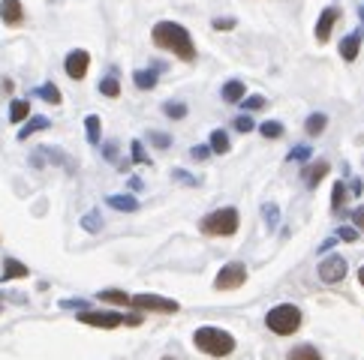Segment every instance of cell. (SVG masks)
<instances>
[{
	"instance_id": "cell-1",
	"label": "cell",
	"mask_w": 364,
	"mask_h": 360,
	"mask_svg": "<svg viewBox=\"0 0 364 360\" xmlns=\"http://www.w3.org/2000/svg\"><path fill=\"white\" fill-rule=\"evenodd\" d=\"M150 43H154L157 48H162V51H169V55H175L184 63H193L199 57L190 30L178 21H157L154 30H150Z\"/></svg>"
},
{
	"instance_id": "cell-2",
	"label": "cell",
	"mask_w": 364,
	"mask_h": 360,
	"mask_svg": "<svg viewBox=\"0 0 364 360\" xmlns=\"http://www.w3.org/2000/svg\"><path fill=\"white\" fill-rule=\"evenodd\" d=\"M193 345L208 357H229L235 351V337L229 330H223V327L205 325V327H199L193 333Z\"/></svg>"
},
{
	"instance_id": "cell-3",
	"label": "cell",
	"mask_w": 364,
	"mask_h": 360,
	"mask_svg": "<svg viewBox=\"0 0 364 360\" xmlns=\"http://www.w3.org/2000/svg\"><path fill=\"white\" fill-rule=\"evenodd\" d=\"M238 228H241V216H238V208H217L211 210L208 216L199 220V231L208 237H232L238 235Z\"/></svg>"
},
{
	"instance_id": "cell-4",
	"label": "cell",
	"mask_w": 364,
	"mask_h": 360,
	"mask_svg": "<svg viewBox=\"0 0 364 360\" xmlns=\"http://www.w3.org/2000/svg\"><path fill=\"white\" fill-rule=\"evenodd\" d=\"M301 321H304V315H301V310L295 303H280V306H274V310H268L265 327L271 333H277V337H292V333L301 327Z\"/></svg>"
},
{
	"instance_id": "cell-5",
	"label": "cell",
	"mask_w": 364,
	"mask_h": 360,
	"mask_svg": "<svg viewBox=\"0 0 364 360\" xmlns=\"http://www.w3.org/2000/svg\"><path fill=\"white\" fill-rule=\"evenodd\" d=\"M130 310L136 313H160V315H172L181 310L178 300H169V298H160V294H133L130 298Z\"/></svg>"
},
{
	"instance_id": "cell-6",
	"label": "cell",
	"mask_w": 364,
	"mask_h": 360,
	"mask_svg": "<svg viewBox=\"0 0 364 360\" xmlns=\"http://www.w3.org/2000/svg\"><path fill=\"white\" fill-rule=\"evenodd\" d=\"M316 274H319V279L325 282V286H337V282H343L346 279V274H349V261L343 259V255H325V259L319 261V267H316Z\"/></svg>"
},
{
	"instance_id": "cell-7",
	"label": "cell",
	"mask_w": 364,
	"mask_h": 360,
	"mask_svg": "<svg viewBox=\"0 0 364 360\" xmlns=\"http://www.w3.org/2000/svg\"><path fill=\"white\" fill-rule=\"evenodd\" d=\"M247 282V264L244 261H229L226 267H220V274L214 279V288L217 291H235Z\"/></svg>"
},
{
	"instance_id": "cell-8",
	"label": "cell",
	"mask_w": 364,
	"mask_h": 360,
	"mask_svg": "<svg viewBox=\"0 0 364 360\" xmlns=\"http://www.w3.org/2000/svg\"><path fill=\"white\" fill-rule=\"evenodd\" d=\"M64 72L70 75L72 81H82L87 72H91V51L84 48H72L70 55L64 57Z\"/></svg>"
},
{
	"instance_id": "cell-9",
	"label": "cell",
	"mask_w": 364,
	"mask_h": 360,
	"mask_svg": "<svg viewBox=\"0 0 364 360\" xmlns=\"http://www.w3.org/2000/svg\"><path fill=\"white\" fill-rule=\"evenodd\" d=\"M79 321H82V325H91V327L115 330V327H121V325H123V315H121V313H111V310H106V313L84 310V313H79Z\"/></svg>"
},
{
	"instance_id": "cell-10",
	"label": "cell",
	"mask_w": 364,
	"mask_h": 360,
	"mask_svg": "<svg viewBox=\"0 0 364 360\" xmlns=\"http://www.w3.org/2000/svg\"><path fill=\"white\" fill-rule=\"evenodd\" d=\"M337 18H341V9H337V6H325V9L319 12V21H316V28H313V36H316V43H329V40H331V30H334Z\"/></svg>"
},
{
	"instance_id": "cell-11",
	"label": "cell",
	"mask_w": 364,
	"mask_h": 360,
	"mask_svg": "<svg viewBox=\"0 0 364 360\" xmlns=\"http://www.w3.org/2000/svg\"><path fill=\"white\" fill-rule=\"evenodd\" d=\"M331 171V165H329V159H316V162H310V165H304L301 169V180H304V186L307 189H316L319 186V180Z\"/></svg>"
},
{
	"instance_id": "cell-12",
	"label": "cell",
	"mask_w": 364,
	"mask_h": 360,
	"mask_svg": "<svg viewBox=\"0 0 364 360\" xmlns=\"http://www.w3.org/2000/svg\"><path fill=\"white\" fill-rule=\"evenodd\" d=\"M0 21H4L6 28H18V24L24 21L21 0H0Z\"/></svg>"
},
{
	"instance_id": "cell-13",
	"label": "cell",
	"mask_w": 364,
	"mask_h": 360,
	"mask_svg": "<svg viewBox=\"0 0 364 360\" xmlns=\"http://www.w3.org/2000/svg\"><path fill=\"white\" fill-rule=\"evenodd\" d=\"M220 96H223V102H229V106H238V102L247 96V84H244L241 79H229V81L223 84Z\"/></svg>"
},
{
	"instance_id": "cell-14",
	"label": "cell",
	"mask_w": 364,
	"mask_h": 360,
	"mask_svg": "<svg viewBox=\"0 0 364 360\" xmlns=\"http://www.w3.org/2000/svg\"><path fill=\"white\" fill-rule=\"evenodd\" d=\"M358 51H361V33L358 30L355 33H346L343 40H341V57L346 63H353V60H358Z\"/></svg>"
},
{
	"instance_id": "cell-15",
	"label": "cell",
	"mask_w": 364,
	"mask_h": 360,
	"mask_svg": "<svg viewBox=\"0 0 364 360\" xmlns=\"http://www.w3.org/2000/svg\"><path fill=\"white\" fill-rule=\"evenodd\" d=\"M325 130H329V114H325V111H313V114H307L304 133H307L310 138H319Z\"/></svg>"
},
{
	"instance_id": "cell-16",
	"label": "cell",
	"mask_w": 364,
	"mask_h": 360,
	"mask_svg": "<svg viewBox=\"0 0 364 360\" xmlns=\"http://www.w3.org/2000/svg\"><path fill=\"white\" fill-rule=\"evenodd\" d=\"M31 274V270L28 267H24L18 259H9V255H6V259H4V274H0V282H12V279H24V276H28Z\"/></svg>"
},
{
	"instance_id": "cell-17",
	"label": "cell",
	"mask_w": 364,
	"mask_h": 360,
	"mask_svg": "<svg viewBox=\"0 0 364 360\" xmlns=\"http://www.w3.org/2000/svg\"><path fill=\"white\" fill-rule=\"evenodd\" d=\"M208 147L214 157H226V153L232 150V141H229V133L226 130H214L211 133V141H208Z\"/></svg>"
},
{
	"instance_id": "cell-18",
	"label": "cell",
	"mask_w": 364,
	"mask_h": 360,
	"mask_svg": "<svg viewBox=\"0 0 364 360\" xmlns=\"http://www.w3.org/2000/svg\"><path fill=\"white\" fill-rule=\"evenodd\" d=\"M99 94L103 96H109V99H118L121 96V81H118V69H111L109 75H103V79H99Z\"/></svg>"
},
{
	"instance_id": "cell-19",
	"label": "cell",
	"mask_w": 364,
	"mask_h": 360,
	"mask_svg": "<svg viewBox=\"0 0 364 360\" xmlns=\"http://www.w3.org/2000/svg\"><path fill=\"white\" fill-rule=\"evenodd\" d=\"M48 126H52V120H48V118H28V120H24V126L18 130V141H28L33 133H45Z\"/></svg>"
},
{
	"instance_id": "cell-20",
	"label": "cell",
	"mask_w": 364,
	"mask_h": 360,
	"mask_svg": "<svg viewBox=\"0 0 364 360\" xmlns=\"http://www.w3.org/2000/svg\"><path fill=\"white\" fill-rule=\"evenodd\" d=\"M31 118V102L28 99H12L9 102V123H24Z\"/></svg>"
},
{
	"instance_id": "cell-21",
	"label": "cell",
	"mask_w": 364,
	"mask_h": 360,
	"mask_svg": "<svg viewBox=\"0 0 364 360\" xmlns=\"http://www.w3.org/2000/svg\"><path fill=\"white\" fill-rule=\"evenodd\" d=\"M162 114H166L169 120H184L187 114H190V108H187V102H181V99H166L162 102Z\"/></svg>"
},
{
	"instance_id": "cell-22",
	"label": "cell",
	"mask_w": 364,
	"mask_h": 360,
	"mask_svg": "<svg viewBox=\"0 0 364 360\" xmlns=\"http://www.w3.org/2000/svg\"><path fill=\"white\" fill-rule=\"evenodd\" d=\"M106 204L111 210H121V213H133V210H139V201H136L133 196H109Z\"/></svg>"
},
{
	"instance_id": "cell-23",
	"label": "cell",
	"mask_w": 364,
	"mask_h": 360,
	"mask_svg": "<svg viewBox=\"0 0 364 360\" xmlns=\"http://www.w3.org/2000/svg\"><path fill=\"white\" fill-rule=\"evenodd\" d=\"M36 96H40L43 102H48V106H60L64 102V96H60V90H57V84H52V81H45V84H40L33 90Z\"/></svg>"
},
{
	"instance_id": "cell-24",
	"label": "cell",
	"mask_w": 364,
	"mask_h": 360,
	"mask_svg": "<svg viewBox=\"0 0 364 360\" xmlns=\"http://www.w3.org/2000/svg\"><path fill=\"white\" fill-rule=\"evenodd\" d=\"M133 81H136V87H139V90H154L160 84V75L154 69H136Z\"/></svg>"
},
{
	"instance_id": "cell-25",
	"label": "cell",
	"mask_w": 364,
	"mask_h": 360,
	"mask_svg": "<svg viewBox=\"0 0 364 360\" xmlns=\"http://www.w3.org/2000/svg\"><path fill=\"white\" fill-rule=\"evenodd\" d=\"M96 298L103 303H111V306H130V294L121 291V288H103Z\"/></svg>"
},
{
	"instance_id": "cell-26",
	"label": "cell",
	"mask_w": 364,
	"mask_h": 360,
	"mask_svg": "<svg viewBox=\"0 0 364 360\" xmlns=\"http://www.w3.org/2000/svg\"><path fill=\"white\" fill-rule=\"evenodd\" d=\"M286 360H322L316 345H295V349L286 354Z\"/></svg>"
},
{
	"instance_id": "cell-27",
	"label": "cell",
	"mask_w": 364,
	"mask_h": 360,
	"mask_svg": "<svg viewBox=\"0 0 364 360\" xmlns=\"http://www.w3.org/2000/svg\"><path fill=\"white\" fill-rule=\"evenodd\" d=\"M84 133H87V141H91V145H99V141H103V126H99L96 114H87L84 118Z\"/></svg>"
},
{
	"instance_id": "cell-28",
	"label": "cell",
	"mask_w": 364,
	"mask_h": 360,
	"mask_svg": "<svg viewBox=\"0 0 364 360\" xmlns=\"http://www.w3.org/2000/svg\"><path fill=\"white\" fill-rule=\"evenodd\" d=\"M247 114H256V111H265L268 108V99L265 96H259V94H253V96H244L241 102H238Z\"/></svg>"
},
{
	"instance_id": "cell-29",
	"label": "cell",
	"mask_w": 364,
	"mask_h": 360,
	"mask_svg": "<svg viewBox=\"0 0 364 360\" xmlns=\"http://www.w3.org/2000/svg\"><path fill=\"white\" fill-rule=\"evenodd\" d=\"M343 201H346V184L337 180L331 186V213H343Z\"/></svg>"
},
{
	"instance_id": "cell-30",
	"label": "cell",
	"mask_w": 364,
	"mask_h": 360,
	"mask_svg": "<svg viewBox=\"0 0 364 360\" xmlns=\"http://www.w3.org/2000/svg\"><path fill=\"white\" fill-rule=\"evenodd\" d=\"M262 220H265V225H268V231H274L277 228V223H280V208L277 204H262Z\"/></svg>"
},
{
	"instance_id": "cell-31",
	"label": "cell",
	"mask_w": 364,
	"mask_h": 360,
	"mask_svg": "<svg viewBox=\"0 0 364 360\" xmlns=\"http://www.w3.org/2000/svg\"><path fill=\"white\" fill-rule=\"evenodd\" d=\"M283 123L280 120H265V123H259V135L262 138H283Z\"/></svg>"
},
{
	"instance_id": "cell-32",
	"label": "cell",
	"mask_w": 364,
	"mask_h": 360,
	"mask_svg": "<svg viewBox=\"0 0 364 360\" xmlns=\"http://www.w3.org/2000/svg\"><path fill=\"white\" fill-rule=\"evenodd\" d=\"M130 153H133V162H136V165H150V157L145 153V147H142L139 138L130 141Z\"/></svg>"
},
{
	"instance_id": "cell-33",
	"label": "cell",
	"mask_w": 364,
	"mask_h": 360,
	"mask_svg": "<svg viewBox=\"0 0 364 360\" xmlns=\"http://www.w3.org/2000/svg\"><path fill=\"white\" fill-rule=\"evenodd\" d=\"M82 228L91 231V235H96L99 228H103V220H99V210H91L87 216H82Z\"/></svg>"
},
{
	"instance_id": "cell-34",
	"label": "cell",
	"mask_w": 364,
	"mask_h": 360,
	"mask_svg": "<svg viewBox=\"0 0 364 360\" xmlns=\"http://www.w3.org/2000/svg\"><path fill=\"white\" fill-rule=\"evenodd\" d=\"M148 141L154 145L157 150H169L172 147V135L169 133H148Z\"/></svg>"
},
{
	"instance_id": "cell-35",
	"label": "cell",
	"mask_w": 364,
	"mask_h": 360,
	"mask_svg": "<svg viewBox=\"0 0 364 360\" xmlns=\"http://www.w3.org/2000/svg\"><path fill=\"white\" fill-rule=\"evenodd\" d=\"M334 237L337 240H346V243H355L358 240V228L355 225H341V228L334 231Z\"/></svg>"
},
{
	"instance_id": "cell-36",
	"label": "cell",
	"mask_w": 364,
	"mask_h": 360,
	"mask_svg": "<svg viewBox=\"0 0 364 360\" xmlns=\"http://www.w3.org/2000/svg\"><path fill=\"white\" fill-rule=\"evenodd\" d=\"M313 157V147L310 145H301V147H292L289 150V162H307Z\"/></svg>"
},
{
	"instance_id": "cell-37",
	"label": "cell",
	"mask_w": 364,
	"mask_h": 360,
	"mask_svg": "<svg viewBox=\"0 0 364 360\" xmlns=\"http://www.w3.org/2000/svg\"><path fill=\"white\" fill-rule=\"evenodd\" d=\"M235 130H238V133H253V130H256L253 114H241V118H235Z\"/></svg>"
},
{
	"instance_id": "cell-38",
	"label": "cell",
	"mask_w": 364,
	"mask_h": 360,
	"mask_svg": "<svg viewBox=\"0 0 364 360\" xmlns=\"http://www.w3.org/2000/svg\"><path fill=\"white\" fill-rule=\"evenodd\" d=\"M190 159L193 162H208L211 159V147L208 145H193L190 147Z\"/></svg>"
},
{
	"instance_id": "cell-39",
	"label": "cell",
	"mask_w": 364,
	"mask_h": 360,
	"mask_svg": "<svg viewBox=\"0 0 364 360\" xmlns=\"http://www.w3.org/2000/svg\"><path fill=\"white\" fill-rule=\"evenodd\" d=\"M211 28H214V30H235V28H238V18H232V16H220V18L211 21Z\"/></svg>"
},
{
	"instance_id": "cell-40",
	"label": "cell",
	"mask_w": 364,
	"mask_h": 360,
	"mask_svg": "<svg viewBox=\"0 0 364 360\" xmlns=\"http://www.w3.org/2000/svg\"><path fill=\"white\" fill-rule=\"evenodd\" d=\"M172 177L178 180V184H184V186H199V177H193L190 171H184V169H175Z\"/></svg>"
},
{
	"instance_id": "cell-41",
	"label": "cell",
	"mask_w": 364,
	"mask_h": 360,
	"mask_svg": "<svg viewBox=\"0 0 364 360\" xmlns=\"http://www.w3.org/2000/svg\"><path fill=\"white\" fill-rule=\"evenodd\" d=\"M103 157H106L109 162H115V159H118V145H115V141H109V145L103 147Z\"/></svg>"
},
{
	"instance_id": "cell-42",
	"label": "cell",
	"mask_w": 364,
	"mask_h": 360,
	"mask_svg": "<svg viewBox=\"0 0 364 360\" xmlns=\"http://www.w3.org/2000/svg\"><path fill=\"white\" fill-rule=\"evenodd\" d=\"M123 325L139 327V325H142V313H127V315H123Z\"/></svg>"
},
{
	"instance_id": "cell-43",
	"label": "cell",
	"mask_w": 364,
	"mask_h": 360,
	"mask_svg": "<svg viewBox=\"0 0 364 360\" xmlns=\"http://www.w3.org/2000/svg\"><path fill=\"white\" fill-rule=\"evenodd\" d=\"M349 216H353L355 228H364V208H355V210H349Z\"/></svg>"
},
{
	"instance_id": "cell-44",
	"label": "cell",
	"mask_w": 364,
	"mask_h": 360,
	"mask_svg": "<svg viewBox=\"0 0 364 360\" xmlns=\"http://www.w3.org/2000/svg\"><path fill=\"white\" fill-rule=\"evenodd\" d=\"M60 306H67V310H79V313H84V306H87V300H64Z\"/></svg>"
},
{
	"instance_id": "cell-45",
	"label": "cell",
	"mask_w": 364,
	"mask_h": 360,
	"mask_svg": "<svg viewBox=\"0 0 364 360\" xmlns=\"http://www.w3.org/2000/svg\"><path fill=\"white\" fill-rule=\"evenodd\" d=\"M349 192H353V196H361V192H364V184H361L358 177L353 180V184H349Z\"/></svg>"
},
{
	"instance_id": "cell-46",
	"label": "cell",
	"mask_w": 364,
	"mask_h": 360,
	"mask_svg": "<svg viewBox=\"0 0 364 360\" xmlns=\"http://www.w3.org/2000/svg\"><path fill=\"white\" fill-rule=\"evenodd\" d=\"M148 69H154L157 75H162V72H166V63H162V60H154V63H150Z\"/></svg>"
},
{
	"instance_id": "cell-47",
	"label": "cell",
	"mask_w": 364,
	"mask_h": 360,
	"mask_svg": "<svg viewBox=\"0 0 364 360\" xmlns=\"http://www.w3.org/2000/svg\"><path fill=\"white\" fill-rule=\"evenodd\" d=\"M130 189H136V192H139V189H145V184H142V177H130Z\"/></svg>"
},
{
	"instance_id": "cell-48",
	"label": "cell",
	"mask_w": 364,
	"mask_h": 360,
	"mask_svg": "<svg viewBox=\"0 0 364 360\" xmlns=\"http://www.w3.org/2000/svg\"><path fill=\"white\" fill-rule=\"evenodd\" d=\"M334 243H337V237H329V240H325V243H322V247H319V252H329V249L334 247Z\"/></svg>"
},
{
	"instance_id": "cell-49",
	"label": "cell",
	"mask_w": 364,
	"mask_h": 360,
	"mask_svg": "<svg viewBox=\"0 0 364 360\" xmlns=\"http://www.w3.org/2000/svg\"><path fill=\"white\" fill-rule=\"evenodd\" d=\"M358 282H361V286H364V264L358 267Z\"/></svg>"
},
{
	"instance_id": "cell-50",
	"label": "cell",
	"mask_w": 364,
	"mask_h": 360,
	"mask_svg": "<svg viewBox=\"0 0 364 360\" xmlns=\"http://www.w3.org/2000/svg\"><path fill=\"white\" fill-rule=\"evenodd\" d=\"M358 18H361V21H364V4H361V6H358Z\"/></svg>"
},
{
	"instance_id": "cell-51",
	"label": "cell",
	"mask_w": 364,
	"mask_h": 360,
	"mask_svg": "<svg viewBox=\"0 0 364 360\" xmlns=\"http://www.w3.org/2000/svg\"><path fill=\"white\" fill-rule=\"evenodd\" d=\"M160 360H175V357H160Z\"/></svg>"
}]
</instances>
